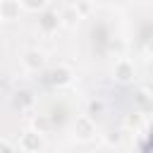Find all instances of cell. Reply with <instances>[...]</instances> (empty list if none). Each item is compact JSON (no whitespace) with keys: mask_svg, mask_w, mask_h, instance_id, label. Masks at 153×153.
Instances as JSON below:
<instances>
[{"mask_svg":"<svg viewBox=\"0 0 153 153\" xmlns=\"http://www.w3.org/2000/svg\"><path fill=\"white\" fill-rule=\"evenodd\" d=\"M0 153H12V151H10V146H7V143H0Z\"/></svg>","mask_w":153,"mask_h":153,"instance_id":"obj_3","label":"cell"},{"mask_svg":"<svg viewBox=\"0 0 153 153\" xmlns=\"http://www.w3.org/2000/svg\"><path fill=\"white\" fill-rule=\"evenodd\" d=\"M2 14H5L7 19H12V17L17 14V5H14L12 0H5V5H2Z\"/></svg>","mask_w":153,"mask_h":153,"instance_id":"obj_1","label":"cell"},{"mask_svg":"<svg viewBox=\"0 0 153 153\" xmlns=\"http://www.w3.org/2000/svg\"><path fill=\"white\" fill-rule=\"evenodd\" d=\"M43 2H45V0H26V5H29V7H41Z\"/></svg>","mask_w":153,"mask_h":153,"instance_id":"obj_2","label":"cell"}]
</instances>
